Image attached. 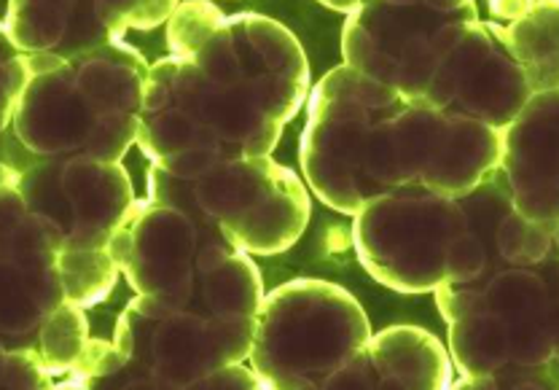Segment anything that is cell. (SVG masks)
<instances>
[{"mask_svg": "<svg viewBox=\"0 0 559 390\" xmlns=\"http://www.w3.org/2000/svg\"><path fill=\"white\" fill-rule=\"evenodd\" d=\"M310 92V62L288 27L248 11L224 16L189 55L151 66L138 149L178 176L272 156Z\"/></svg>", "mask_w": 559, "mask_h": 390, "instance_id": "obj_1", "label": "cell"}, {"mask_svg": "<svg viewBox=\"0 0 559 390\" xmlns=\"http://www.w3.org/2000/svg\"><path fill=\"white\" fill-rule=\"evenodd\" d=\"M264 296L245 250L178 294H135L116 320L124 366L108 388H202L213 371L245 364Z\"/></svg>", "mask_w": 559, "mask_h": 390, "instance_id": "obj_2", "label": "cell"}, {"mask_svg": "<svg viewBox=\"0 0 559 390\" xmlns=\"http://www.w3.org/2000/svg\"><path fill=\"white\" fill-rule=\"evenodd\" d=\"M33 79L3 130V167L38 159L121 162L138 145L151 66L124 38L84 55H31Z\"/></svg>", "mask_w": 559, "mask_h": 390, "instance_id": "obj_3", "label": "cell"}, {"mask_svg": "<svg viewBox=\"0 0 559 390\" xmlns=\"http://www.w3.org/2000/svg\"><path fill=\"white\" fill-rule=\"evenodd\" d=\"M433 296L450 326L447 347L460 375L452 388H551L546 366L559 361V224L555 248L538 264L441 283Z\"/></svg>", "mask_w": 559, "mask_h": 390, "instance_id": "obj_4", "label": "cell"}, {"mask_svg": "<svg viewBox=\"0 0 559 390\" xmlns=\"http://www.w3.org/2000/svg\"><path fill=\"white\" fill-rule=\"evenodd\" d=\"M145 194L205 215L250 256H277L294 248L312 215L307 180L272 156L218 162L191 176L148 165Z\"/></svg>", "mask_w": 559, "mask_h": 390, "instance_id": "obj_5", "label": "cell"}, {"mask_svg": "<svg viewBox=\"0 0 559 390\" xmlns=\"http://www.w3.org/2000/svg\"><path fill=\"white\" fill-rule=\"evenodd\" d=\"M369 340V316L347 288L296 277L261 302L248 361L264 388H325Z\"/></svg>", "mask_w": 559, "mask_h": 390, "instance_id": "obj_6", "label": "cell"}, {"mask_svg": "<svg viewBox=\"0 0 559 390\" xmlns=\"http://www.w3.org/2000/svg\"><path fill=\"white\" fill-rule=\"evenodd\" d=\"M406 103L393 86L349 66L329 71L312 86L299 141L301 176L325 208L358 215L377 191L366 173L371 143L384 119Z\"/></svg>", "mask_w": 559, "mask_h": 390, "instance_id": "obj_7", "label": "cell"}, {"mask_svg": "<svg viewBox=\"0 0 559 390\" xmlns=\"http://www.w3.org/2000/svg\"><path fill=\"white\" fill-rule=\"evenodd\" d=\"M500 151L503 132L495 127L406 101L377 130L366 173L380 197L399 186L463 197L498 170Z\"/></svg>", "mask_w": 559, "mask_h": 390, "instance_id": "obj_8", "label": "cell"}, {"mask_svg": "<svg viewBox=\"0 0 559 390\" xmlns=\"http://www.w3.org/2000/svg\"><path fill=\"white\" fill-rule=\"evenodd\" d=\"M465 226L460 197L399 186L353 215V243L377 283L399 294H433L450 281Z\"/></svg>", "mask_w": 559, "mask_h": 390, "instance_id": "obj_9", "label": "cell"}, {"mask_svg": "<svg viewBox=\"0 0 559 390\" xmlns=\"http://www.w3.org/2000/svg\"><path fill=\"white\" fill-rule=\"evenodd\" d=\"M476 20V0H369L347 14L342 57L406 101H423L441 55Z\"/></svg>", "mask_w": 559, "mask_h": 390, "instance_id": "obj_10", "label": "cell"}, {"mask_svg": "<svg viewBox=\"0 0 559 390\" xmlns=\"http://www.w3.org/2000/svg\"><path fill=\"white\" fill-rule=\"evenodd\" d=\"M14 178L27 211L57 253L108 248L135 208V186L121 162L38 159Z\"/></svg>", "mask_w": 559, "mask_h": 390, "instance_id": "obj_11", "label": "cell"}, {"mask_svg": "<svg viewBox=\"0 0 559 390\" xmlns=\"http://www.w3.org/2000/svg\"><path fill=\"white\" fill-rule=\"evenodd\" d=\"M108 248L135 294H178L240 250L205 215L151 197L135 202Z\"/></svg>", "mask_w": 559, "mask_h": 390, "instance_id": "obj_12", "label": "cell"}, {"mask_svg": "<svg viewBox=\"0 0 559 390\" xmlns=\"http://www.w3.org/2000/svg\"><path fill=\"white\" fill-rule=\"evenodd\" d=\"M533 95L520 60L509 49L506 27L476 20L441 55L423 101L503 132Z\"/></svg>", "mask_w": 559, "mask_h": 390, "instance_id": "obj_13", "label": "cell"}, {"mask_svg": "<svg viewBox=\"0 0 559 390\" xmlns=\"http://www.w3.org/2000/svg\"><path fill=\"white\" fill-rule=\"evenodd\" d=\"M180 0H9L3 38L31 55H84L167 25Z\"/></svg>", "mask_w": 559, "mask_h": 390, "instance_id": "obj_14", "label": "cell"}, {"mask_svg": "<svg viewBox=\"0 0 559 390\" xmlns=\"http://www.w3.org/2000/svg\"><path fill=\"white\" fill-rule=\"evenodd\" d=\"M0 267H3V307L0 336L3 347H33L40 323L68 302L60 275V253L35 224L14 178L0 173Z\"/></svg>", "mask_w": 559, "mask_h": 390, "instance_id": "obj_15", "label": "cell"}, {"mask_svg": "<svg viewBox=\"0 0 559 390\" xmlns=\"http://www.w3.org/2000/svg\"><path fill=\"white\" fill-rule=\"evenodd\" d=\"M498 170L535 224H559V90L535 92L503 130Z\"/></svg>", "mask_w": 559, "mask_h": 390, "instance_id": "obj_16", "label": "cell"}, {"mask_svg": "<svg viewBox=\"0 0 559 390\" xmlns=\"http://www.w3.org/2000/svg\"><path fill=\"white\" fill-rule=\"evenodd\" d=\"M450 347L423 326H388L371 334L325 388H452Z\"/></svg>", "mask_w": 559, "mask_h": 390, "instance_id": "obj_17", "label": "cell"}, {"mask_svg": "<svg viewBox=\"0 0 559 390\" xmlns=\"http://www.w3.org/2000/svg\"><path fill=\"white\" fill-rule=\"evenodd\" d=\"M503 27L533 92L559 90V0H538L522 20Z\"/></svg>", "mask_w": 559, "mask_h": 390, "instance_id": "obj_18", "label": "cell"}, {"mask_svg": "<svg viewBox=\"0 0 559 390\" xmlns=\"http://www.w3.org/2000/svg\"><path fill=\"white\" fill-rule=\"evenodd\" d=\"M92 340L95 336L90 334V320H86L84 307L73 305V302H62L40 323L33 351L40 355L46 371L55 377V386L75 388L81 366L90 355Z\"/></svg>", "mask_w": 559, "mask_h": 390, "instance_id": "obj_19", "label": "cell"}, {"mask_svg": "<svg viewBox=\"0 0 559 390\" xmlns=\"http://www.w3.org/2000/svg\"><path fill=\"white\" fill-rule=\"evenodd\" d=\"M60 275L68 302L90 310L114 294L121 270L110 248L66 250L60 253Z\"/></svg>", "mask_w": 559, "mask_h": 390, "instance_id": "obj_20", "label": "cell"}, {"mask_svg": "<svg viewBox=\"0 0 559 390\" xmlns=\"http://www.w3.org/2000/svg\"><path fill=\"white\" fill-rule=\"evenodd\" d=\"M224 16L226 14L213 0H180L178 9L167 20V46H170V55H189Z\"/></svg>", "mask_w": 559, "mask_h": 390, "instance_id": "obj_21", "label": "cell"}, {"mask_svg": "<svg viewBox=\"0 0 559 390\" xmlns=\"http://www.w3.org/2000/svg\"><path fill=\"white\" fill-rule=\"evenodd\" d=\"M0 382L3 388H55V377L33 347H3Z\"/></svg>", "mask_w": 559, "mask_h": 390, "instance_id": "obj_22", "label": "cell"}, {"mask_svg": "<svg viewBox=\"0 0 559 390\" xmlns=\"http://www.w3.org/2000/svg\"><path fill=\"white\" fill-rule=\"evenodd\" d=\"M31 79H33L31 51L16 49V55H11L9 51L3 62V130L11 125V119H14V110L20 106Z\"/></svg>", "mask_w": 559, "mask_h": 390, "instance_id": "obj_23", "label": "cell"}, {"mask_svg": "<svg viewBox=\"0 0 559 390\" xmlns=\"http://www.w3.org/2000/svg\"><path fill=\"white\" fill-rule=\"evenodd\" d=\"M202 388H264V382H261V377L255 375L253 366L231 364L205 377Z\"/></svg>", "mask_w": 559, "mask_h": 390, "instance_id": "obj_24", "label": "cell"}, {"mask_svg": "<svg viewBox=\"0 0 559 390\" xmlns=\"http://www.w3.org/2000/svg\"><path fill=\"white\" fill-rule=\"evenodd\" d=\"M538 0H487L489 20L500 22V25H511V22L522 20Z\"/></svg>", "mask_w": 559, "mask_h": 390, "instance_id": "obj_25", "label": "cell"}, {"mask_svg": "<svg viewBox=\"0 0 559 390\" xmlns=\"http://www.w3.org/2000/svg\"><path fill=\"white\" fill-rule=\"evenodd\" d=\"M320 5H325V9L331 11H340V14H353V11H358L360 5H366L369 0H318Z\"/></svg>", "mask_w": 559, "mask_h": 390, "instance_id": "obj_26", "label": "cell"}, {"mask_svg": "<svg viewBox=\"0 0 559 390\" xmlns=\"http://www.w3.org/2000/svg\"><path fill=\"white\" fill-rule=\"evenodd\" d=\"M546 380H549L551 388H559V361L546 366Z\"/></svg>", "mask_w": 559, "mask_h": 390, "instance_id": "obj_27", "label": "cell"}]
</instances>
